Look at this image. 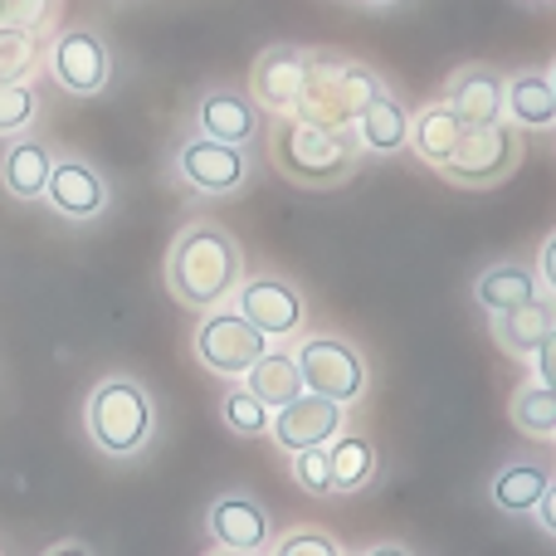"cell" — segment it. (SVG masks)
<instances>
[{"instance_id":"cell-1","label":"cell","mask_w":556,"mask_h":556,"mask_svg":"<svg viewBox=\"0 0 556 556\" xmlns=\"http://www.w3.org/2000/svg\"><path fill=\"white\" fill-rule=\"evenodd\" d=\"M240 283H244V260L225 225L195 220L191 230L176 235L172 254H166V288H172L176 303L211 313V307L230 303Z\"/></svg>"},{"instance_id":"cell-2","label":"cell","mask_w":556,"mask_h":556,"mask_svg":"<svg viewBox=\"0 0 556 556\" xmlns=\"http://www.w3.org/2000/svg\"><path fill=\"white\" fill-rule=\"evenodd\" d=\"M84 430L103 459H137L156 434L152 391L132 376H108L84 401Z\"/></svg>"},{"instance_id":"cell-3","label":"cell","mask_w":556,"mask_h":556,"mask_svg":"<svg viewBox=\"0 0 556 556\" xmlns=\"http://www.w3.org/2000/svg\"><path fill=\"white\" fill-rule=\"evenodd\" d=\"M356 137H346L332 123H313V117L288 113L283 127L274 132V162L283 176L303 186H337L356 172Z\"/></svg>"},{"instance_id":"cell-4","label":"cell","mask_w":556,"mask_h":556,"mask_svg":"<svg viewBox=\"0 0 556 556\" xmlns=\"http://www.w3.org/2000/svg\"><path fill=\"white\" fill-rule=\"evenodd\" d=\"M195 362L220 381H244L254 362L269 352V337L240 313V307H211L195 327Z\"/></svg>"},{"instance_id":"cell-5","label":"cell","mask_w":556,"mask_h":556,"mask_svg":"<svg viewBox=\"0 0 556 556\" xmlns=\"http://www.w3.org/2000/svg\"><path fill=\"white\" fill-rule=\"evenodd\" d=\"M293 362L303 371V391L327 395L337 405H352L366 395V362L342 337H303Z\"/></svg>"},{"instance_id":"cell-6","label":"cell","mask_w":556,"mask_h":556,"mask_svg":"<svg viewBox=\"0 0 556 556\" xmlns=\"http://www.w3.org/2000/svg\"><path fill=\"white\" fill-rule=\"evenodd\" d=\"M513 162H518V137H513V127L493 123V127H464L459 152L440 172L459 186H493L513 172Z\"/></svg>"},{"instance_id":"cell-7","label":"cell","mask_w":556,"mask_h":556,"mask_svg":"<svg viewBox=\"0 0 556 556\" xmlns=\"http://www.w3.org/2000/svg\"><path fill=\"white\" fill-rule=\"evenodd\" d=\"M346 405H337V401H327V395H313V391H303L298 401H288V405H278L274 410V425H269V434L278 440V450L283 454H303V450H327V444L342 434V425H346Z\"/></svg>"},{"instance_id":"cell-8","label":"cell","mask_w":556,"mask_h":556,"mask_svg":"<svg viewBox=\"0 0 556 556\" xmlns=\"http://www.w3.org/2000/svg\"><path fill=\"white\" fill-rule=\"evenodd\" d=\"M49 74H54V84L64 88V93L93 98V93H103L108 78H113V54H108V45L93 29H68V35H59V45L49 49Z\"/></svg>"},{"instance_id":"cell-9","label":"cell","mask_w":556,"mask_h":556,"mask_svg":"<svg viewBox=\"0 0 556 556\" xmlns=\"http://www.w3.org/2000/svg\"><path fill=\"white\" fill-rule=\"evenodd\" d=\"M235 307H240L269 342L298 337L307 323L303 293H298L293 283H283V278H244V283L235 288Z\"/></svg>"},{"instance_id":"cell-10","label":"cell","mask_w":556,"mask_h":556,"mask_svg":"<svg viewBox=\"0 0 556 556\" xmlns=\"http://www.w3.org/2000/svg\"><path fill=\"white\" fill-rule=\"evenodd\" d=\"M176 172L201 195H230V191H240L244 176H250V156H244V147L215 142V137H191V142L176 152Z\"/></svg>"},{"instance_id":"cell-11","label":"cell","mask_w":556,"mask_h":556,"mask_svg":"<svg viewBox=\"0 0 556 556\" xmlns=\"http://www.w3.org/2000/svg\"><path fill=\"white\" fill-rule=\"evenodd\" d=\"M313 93V59L303 49H288V45H274L260 54L254 64V98H260L269 113H298Z\"/></svg>"},{"instance_id":"cell-12","label":"cell","mask_w":556,"mask_h":556,"mask_svg":"<svg viewBox=\"0 0 556 556\" xmlns=\"http://www.w3.org/2000/svg\"><path fill=\"white\" fill-rule=\"evenodd\" d=\"M205 532L215 538L220 552H244V556H260L274 538V522H269V508L250 493H220L205 513Z\"/></svg>"},{"instance_id":"cell-13","label":"cell","mask_w":556,"mask_h":556,"mask_svg":"<svg viewBox=\"0 0 556 556\" xmlns=\"http://www.w3.org/2000/svg\"><path fill=\"white\" fill-rule=\"evenodd\" d=\"M45 201L54 205L64 220H98V215L108 211V181L88 162L64 156V162H54V172H49Z\"/></svg>"},{"instance_id":"cell-14","label":"cell","mask_w":556,"mask_h":556,"mask_svg":"<svg viewBox=\"0 0 556 556\" xmlns=\"http://www.w3.org/2000/svg\"><path fill=\"white\" fill-rule=\"evenodd\" d=\"M444 108H450L464 127H493L503 117V108H508V84H503L493 68H464L450 84Z\"/></svg>"},{"instance_id":"cell-15","label":"cell","mask_w":556,"mask_h":556,"mask_svg":"<svg viewBox=\"0 0 556 556\" xmlns=\"http://www.w3.org/2000/svg\"><path fill=\"white\" fill-rule=\"evenodd\" d=\"M195 123H201V137H215V142L244 147L254 132H260V108H254L250 93H235V88H215V93L201 98V108H195Z\"/></svg>"},{"instance_id":"cell-16","label":"cell","mask_w":556,"mask_h":556,"mask_svg":"<svg viewBox=\"0 0 556 556\" xmlns=\"http://www.w3.org/2000/svg\"><path fill=\"white\" fill-rule=\"evenodd\" d=\"M49 172H54V156H49V147L35 142V137H20V142L0 156V186H5L15 201H39L49 186Z\"/></svg>"},{"instance_id":"cell-17","label":"cell","mask_w":556,"mask_h":556,"mask_svg":"<svg viewBox=\"0 0 556 556\" xmlns=\"http://www.w3.org/2000/svg\"><path fill=\"white\" fill-rule=\"evenodd\" d=\"M473 298H479L483 313L503 317V313H513V307H522V303L538 298V274L522 269V264H493L489 274H479Z\"/></svg>"},{"instance_id":"cell-18","label":"cell","mask_w":556,"mask_h":556,"mask_svg":"<svg viewBox=\"0 0 556 556\" xmlns=\"http://www.w3.org/2000/svg\"><path fill=\"white\" fill-rule=\"evenodd\" d=\"M244 391H254L269 410H278V405H288V401H298L303 395V371H298V362H293V352H264L260 362L244 371Z\"/></svg>"},{"instance_id":"cell-19","label":"cell","mask_w":556,"mask_h":556,"mask_svg":"<svg viewBox=\"0 0 556 556\" xmlns=\"http://www.w3.org/2000/svg\"><path fill=\"white\" fill-rule=\"evenodd\" d=\"M327 459H332V493L366 489V483L376 479V469H381L376 444L362 440V434H337V440L327 444Z\"/></svg>"},{"instance_id":"cell-20","label":"cell","mask_w":556,"mask_h":556,"mask_svg":"<svg viewBox=\"0 0 556 556\" xmlns=\"http://www.w3.org/2000/svg\"><path fill=\"white\" fill-rule=\"evenodd\" d=\"M459 142H464V123L444 103L425 108V113L410 123V147L420 152V162H430V166L450 162V156L459 152Z\"/></svg>"},{"instance_id":"cell-21","label":"cell","mask_w":556,"mask_h":556,"mask_svg":"<svg viewBox=\"0 0 556 556\" xmlns=\"http://www.w3.org/2000/svg\"><path fill=\"white\" fill-rule=\"evenodd\" d=\"M356 142L371 147V152H401V147L410 142V117H405V108L395 103L391 93H381L356 117Z\"/></svg>"},{"instance_id":"cell-22","label":"cell","mask_w":556,"mask_h":556,"mask_svg":"<svg viewBox=\"0 0 556 556\" xmlns=\"http://www.w3.org/2000/svg\"><path fill=\"white\" fill-rule=\"evenodd\" d=\"M552 327H556V307L542 303V298H532V303H522V307H513V313L498 317V342L518 356H532L542 342H547Z\"/></svg>"},{"instance_id":"cell-23","label":"cell","mask_w":556,"mask_h":556,"mask_svg":"<svg viewBox=\"0 0 556 556\" xmlns=\"http://www.w3.org/2000/svg\"><path fill=\"white\" fill-rule=\"evenodd\" d=\"M547 483H552L547 469H538V464H508V469H498V479H493V503H498L503 513H513V518L538 513Z\"/></svg>"},{"instance_id":"cell-24","label":"cell","mask_w":556,"mask_h":556,"mask_svg":"<svg viewBox=\"0 0 556 556\" xmlns=\"http://www.w3.org/2000/svg\"><path fill=\"white\" fill-rule=\"evenodd\" d=\"M518 127H552L556 123V93L547 74H518L508 84V108Z\"/></svg>"},{"instance_id":"cell-25","label":"cell","mask_w":556,"mask_h":556,"mask_svg":"<svg viewBox=\"0 0 556 556\" xmlns=\"http://www.w3.org/2000/svg\"><path fill=\"white\" fill-rule=\"evenodd\" d=\"M337 108H332V123L342 127V123H356V117H362V108H371L376 98L386 93L381 88V78L371 74V68H342V74H337Z\"/></svg>"},{"instance_id":"cell-26","label":"cell","mask_w":556,"mask_h":556,"mask_svg":"<svg viewBox=\"0 0 556 556\" xmlns=\"http://www.w3.org/2000/svg\"><path fill=\"white\" fill-rule=\"evenodd\" d=\"M513 425H518L522 434H538V440H547L556 434V391L552 386H522L518 395H513Z\"/></svg>"},{"instance_id":"cell-27","label":"cell","mask_w":556,"mask_h":556,"mask_svg":"<svg viewBox=\"0 0 556 556\" xmlns=\"http://www.w3.org/2000/svg\"><path fill=\"white\" fill-rule=\"evenodd\" d=\"M220 415H225V425H230L235 434H244V440H254V434H269V425H274V410L254 391H244V386L225 391Z\"/></svg>"},{"instance_id":"cell-28","label":"cell","mask_w":556,"mask_h":556,"mask_svg":"<svg viewBox=\"0 0 556 556\" xmlns=\"http://www.w3.org/2000/svg\"><path fill=\"white\" fill-rule=\"evenodd\" d=\"M269 556H342V542L323 528H293L274 542Z\"/></svg>"},{"instance_id":"cell-29","label":"cell","mask_w":556,"mask_h":556,"mask_svg":"<svg viewBox=\"0 0 556 556\" xmlns=\"http://www.w3.org/2000/svg\"><path fill=\"white\" fill-rule=\"evenodd\" d=\"M293 479H298V489H303V493L327 498V493H332V459H327V450L293 454Z\"/></svg>"},{"instance_id":"cell-30","label":"cell","mask_w":556,"mask_h":556,"mask_svg":"<svg viewBox=\"0 0 556 556\" xmlns=\"http://www.w3.org/2000/svg\"><path fill=\"white\" fill-rule=\"evenodd\" d=\"M35 93L25 84H0V137L5 132H25L35 123Z\"/></svg>"},{"instance_id":"cell-31","label":"cell","mask_w":556,"mask_h":556,"mask_svg":"<svg viewBox=\"0 0 556 556\" xmlns=\"http://www.w3.org/2000/svg\"><path fill=\"white\" fill-rule=\"evenodd\" d=\"M532 356H538V381H542V386H552V391H556V327H552L547 342H542Z\"/></svg>"},{"instance_id":"cell-32","label":"cell","mask_w":556,"mask_h":556,"mask_svg":"<svg viewBox=\"0 0 556 556\" xmlns=\"http://www.w3.org/2000/svg\"><path fill=\"white\" fill-rule=\"evenodd\" d=\"M538 522L556 538V483H547V493H542V503H538Z\"/></svg>"},{"instance_id":"cell-33","label":"cell","mask_w":556,"mask_h":556,"mask_svg":"<svg viewBox=\"0 0 556 556\" xmlns=\"http://www.w3.org/2000/svg\"><path fill=\"white\" fill-rule=\"evenodd\" d=\"M542 283H547L552 293H556V235H552L547 244H542Z\"/></svg>"},{"instance_id":"cell-34","label":"cell","mask_w":556,"mask_h":556,"mask_svg":"<svg viewBox=\"0 0 556 556\" xmlns=\"http://www.w3.org/2000/svg\"><path fill=\"white\" fill-rule=\"evenodd\" d=\"M45 556H93V547H88V542H74V538H68V542H54V547H49Z\"/></svg>"},{"instance_id":"cell-35","label":"cell","mask_w":556,"mask_h":556,"mask_svg":"<svg viewBox=\"0 0 556 556\" xmlns=\"http://www.w3.org/2000/svg\"><path fill=\"white\" fill-rule=\"evenodd\" d=\"M362 556H415V552L401 547V542H376V547H366Z\"/></svg>"},{"instance_id":"cell-36","label":"cell","mask_w":556,"mask_h":556,"mask_svg":"<svg viewBox=\"0 0 556 556\" xmlns=\"http://www.w3.org/2000/svg\"><path fill=\"white\" fill-rule=\"evenodd\" d=\"M366 5H391V0H366Z\"/></svg>"},{"instance_id":"cell-37","label":"cell","mask_w":556,"mask_h":556,"mask_svg":"<svg viewBox=\"0 0 556 556\" xmlns=\"http://www.w3.org/2000/svg\"><path fill=\"white\" fill-rule=\"evenodd\" d=\"M552 93H556V64H552Z\"/></svg>"},{"instance_id":"cell-38","label":"cell","mask_w":556,"mask_h":556,"mask_svg":"<svg viewBox=\"0 0 556 556\" xmlns=\"http://www.w3.org/2000/svg\"><path fill=\"white\" fill-rule=\"evenodd\" d=\"M225 556H244V552H225Z\"/></svg>"}]
</instances>
